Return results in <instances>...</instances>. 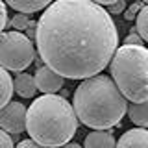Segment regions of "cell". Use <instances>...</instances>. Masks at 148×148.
Returning <instances> with one entry per match:
<instances>
[{
	"label": "cell",
	"mask_w": 148,
	"mask_h": 148,
	"mask_svg": "<svg viewBox=\"0 0 148 148\" xmlns=\"http://www.w3.org/2000/svg\"><path fill=\"white\" fill-rule=\"evenodd\" d=\"M128 115L133 124H137L139 128L148 130V100L139 102V104H132L128 108Z\"/></svg>",
	"instance_id": "4fadbf2b"
},
{
	"label": "cell",
	"mask_w": 148,
	"mask_h": 148,
	"mask_svg": "<svg viewBox=\"0 0 148 148\" xmlns=\"http://www.w3.org/2000/svg\"><path fill=\"white\" fill-rule=\"evenodd\" d=\"M78 130V117L65 96L43 95L28 108L26 132L45 148H61L71 143Z\"/></svg>",
	"instance_id": "3957f363"
},
{
	"label": "cell",
	"mask_w": 148,
	"mask_h": 148,
	"mask_svg": "<svg viewBox=\"0 0 148 148\" xmlns=\"http://www.w3.org/2000/svg\"><path fill=\"white\" fill-rule=\"evenodd\" d=\"M124 45H128V46H143V37L139 34H130L126 39H124Z\"/></svg>",
	"instance_id": "ffe728a7"
},
{
	"label": "cell",
	"mask_w": 148,
	"mask_h": 148,
	"mask_svg": "<svg viewBox=\"0 0 148 148\" xmlns=\"http://www.w3.org/2000/svg\"><path fill=\"white\" fill-rule=\"evenodd\" d=\"M26 37H28V39H35V37H37V22H34V21H32L30 22V26H28V30H26V34H24Z\"/></svg>",
	"instance_id": "7402d4cb"
},
{
	"label": "cell",
	"mask_w": 148,
	"mask_h": 148,
	"mask_svg": "<svg viewBox=\"0 0 148 148\" xmlns=\"http://www.w3.org/2000/svg\"><path fill=\"white\" fill-rule=\"evenodd\" d=\"M135 21H137V28H135L137 34L143 37V41H148V4L141 8Z\"/></svg>",
	"instance_id": "5bb4252c"
},
{
	"label": "cell",
	"mask_w": 148,
	"mask_h": 148,
	"mask_svg": "<svg viewBox=\"0 0 148 148\" xmlns=\"http://www.w3.org/2000/svg\"><path fill=\"white\" fill-rule=\"evenodd\" d=\"M9 8H13L15 11L18 13H35V11H41V9H46L50 6L48 0H9L8 2Z\"/></svg>",
	"instance_id": "8fae6325"
},
{
	"label": "cell",
	"mask_w": 148,
	"mask_h": 148,
	"mask_svg": "<svg viewBox=\"0 0 148 148\" xmlns=\"http://www.w3.org/2000/svg\"><path fill=\"white\" fill-rule=\"evenodd\" d=\"M13 91H15V85H13V80L9 76V72L0 67V109H4L11 102Z\"/></svg>",
	"instance_id": "7c38bea8"
},
{
	"label": "cell",
	"mask_w": 148,
	"mask_h": 148,
	"mask_svg": "<svg viewBox=\"0 0 148 148\" xmlns=\"http://www.w3.org/2000/svg\"><path fill=\"white\" fill-rule=\"evenodd\" d=\"M61 148H83V146H80L78 143H69V145H65V146H61Z\"/></svg>",
	"instance_id": "603a6c76"
},
{
	"label": "cell",
	"mask_w": 148,
	"mask_h": 148,
	"mask_svg": "<svg viewBox=\"0 0 148 148\" xmlns=\"http://www.w3.org/2000/svg\"><path fill=\"white\" fill-rule=\"evenodd\" d=\"M35 45L61 78L89 80L111 63L119 30L108 9L91 0H58L37 21Z\"/></svg>",
	"instance_id": "6da1fadb"
},
{
	"label": "cell",
	"mask_w": 148,
	"mask_h": 148,
	"mask_svg": "<svg viewBox=\"0 0 148 148\" xmlns=\"http://www.w3.org/2000/svg\"><path fill=\"white\" fill-rule=\"evenodd\" d=\"M141 8H143L141 4H133V6H130L126 11H124V18H126V21H133V18H137Z\"/></svg>",
	"instance_id": "e0dca14e"
},
{
	"label": "cell",
	"mask_w": 148,
	"mask_h": 148,
	"mask_svg": "<svg viewBox=\"0 0 148 148\" xmlns=\"http://www.w3.org/2000/svg\"><path fill=\"white\" fill-rule=\"evenodd\" d=\"M35 61V48L21 32H4L0 35V67L13 72H24Z\"/></svg>",
	"instance_id": "5b68a950"
},
{
	"label": "cell",
	"mask_w": 148,
	"mask_h": 148,
	"mask_svg": "<svg viewBox=\"0 0 148 148\" xmlns=\"http://www.w3.org/2000/svg\"><path fill=\"white\" fill-rule=\"evenodd\" d=\"M30 18H28V15H24V13H17L15 17H13V21H11V28H13V32H21V30H28V26H30Z\"/></svg>",
	"instance_id": "2e32d148"
},
{
	"label": "cell",
	"mask_w": 148,
	"mask_h": 148,
	"mask_svg": "<svg viewBox=\"0 0 148 148\" xmlns=\"http://www.w3.org/2000/svg\"><path fill=\"white\" fill-rule=\"evenodd\" d=\"M72 108L82 124L92 130H109L128 113V100L113 78L98 74L76 87Z\"/></svg>",
	"instance_id": "7a4b0ae2"
},
{
	"label": "cell",
	"mask_w": 148,
	"mask_h": 148,
	"mask_svg": "<svg viewBox=\"0 0 148 148\" xmlns=\"http://www.w3.org/2000/svg\"><path fill=\"white\" fill-rule=\"evenodd\" d=\"M0 148H15L13 146V139L9 133H6L4 130H0Z\"/></svg>",
	"instance_id": "d6986e66"
},
{
	"label": "cell",
	"mask_w": 148,
	"mask_h": 148,
	"mask_svg": "<svg viewBox=\"0 0 148 148\" xmlns=\"http://www.w3.org/2000/svg\"><path fill=\"white\" fill-rule=\"evenodd\" d=\"M83 148H117V141L111 130H95L85 137Z\"/></svg>",
	"instance_id": "9c48e42d"
},
{
	"label": "cell",
	"mask_w": 148,
	"mask_h": 148,
	"mask_svg": "<svg viewBox=\"0 0 148 148\" xmlns=\"http://www.w3.org/2000/svg\"><path fill=\"white\" fill-rule=\"evenodd\" d=\"M28 109L21 102H9L4 109H0V130L9 135H18L26 130Z\"/></svg>",
	"instance_id": "8992f818"
},
{
	"label": "cell",
	"mask_w": 148,
	"mask_h": 148,
	"mask_svg": "<svg viewBox=\"0 0 148 148\" xmlns=\"http://www.w3.org/2000/svg\"><path fill=\"white\" fill-rule=\"evenodd\" d=\"M8 24V6L4 2H0V35L4 34V28H6Z\"/></svg>",
	"instance_id": "ac0fdd59"
},
{
	"label": "cell",
	"mask_w": 148,
	"mask_h": 148,
	"mask_svg": "<svg viewBox=\"0 0 148 148\" xmlns=\"http://www.w3.org/2000/svg\"><path fill=\"white\" fill-rule=\"evenodd\" d=\"M102 8H106L108 9V13L109 15H117V13H122V11H126V2L124 0H102V2H98Z\"/></svg>",
	"instance_id": "9a60e30c"
},
{
	"label": "cell",
	"mask_w": 148,
	"mask_h": 148,
	"mask_svg": "<svg viewBox=\"0 0 148 148\" xmlns=\"http://www.w3.org/2000/svg\"><path fill=\"white\" fill-rule=\"evenodd\" d=\"M63 80L56 71H52L46 65H41L35 71V83H37V91H41L43 95H56L59 89L63 87Z\"/></svg>",
	"instance_id": "52a82bcc"
},
{
	"label": "cell",
	"mask_w": 148,
	"mask_h": 148,
	"mask_svg": "<svg viewBox=\"0 0 148 148\" xmlns=\"http://www.w3.org/2000/svg\"><path fill=\"white\" fill-rule=\"evenodd\" d=\"M117 148H148V130L133 128L122 133L117 143Z\"/></svg>",
	"instance_id": "ba28073f"
},
{
	"label": "cell",
	"mask_w": 148,
	"mask_h": 148,
	"mask_svg": "<svg viewBox=\"0 0 148 148\" xmlns=\"http://www.w3.org/2000/svg\"><path fill=\"white\" fill-rule=\"evenodd\" d=\"M111 78L126 100L133 104L148 100V48L128 46L117 48L109 63Z\"/></svg>",
	"instance_id": "277c9868"
},
{
	"label": "cell",
	"mask_w": 148,
	"mask_h": 148,
	"mask_svg": "<svg viewBox=\"0 0 148 148\" xmlns=\"http://www.w3.org/2000/svg\"><path fill=\"white\" fill-rule=\"evenodd\" d=\"M13 85H15V92L18 96H22V98H32L37 92L35 76H32V74H28V72H18L15 76Z\"/></svg>",
	"instance_id": "30bf717a"
},
{
	"label": "cell",
	"mask_w": 148,
	"mask_h": 148,
	"mask_svg": "<svg viewBox=\"0 0 148 148\" xmlns=\"http://www.w3.org/2000/svg\"><path fill=\"white\" fill-rule=\"evenodd\" d=\"M15 148H45V146L39 145V143H35L34 139H24V141H21Z\"/></svg>",
	"instance_id": "44dd1931"
}]
</instances>
